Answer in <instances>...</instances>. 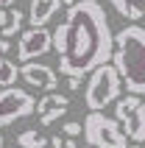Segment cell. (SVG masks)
Listing matches in <instances>:
<instances>
[{"mask_svg":"<svg viewBox=\"0 0 145 148\" xmlns=\"http://www.w3.org/2000/svg\"><path fill=\"white\" fill-rule=\"evenodd\" d=\"M34 112H36V101L31 92L20 90V87H8L0 92V129H6Z\"/></svg>","mask_w":145,"mask_h":148,"instance_id":"obj_6","label":"cell"},{"mask_svg":"<svg viewBox=\"0 0 145 148\" xmlns=\"http://www.w3.org/2000/svg\"><path fill=\"white\" fill-rule=\"evenodd\" d=\"M23 20H28V14H23L20 8H0V34L3 36H14L23 28Z\"/></svg>","mask_w":145,"mask_h":148,"instance_id":"obj_11","label":"cell"},{"mask_svg":"<svg viewBox=\"0 0 145 148\" xmlns=\"http://www.w3.org/2000/svg\"><path fill=\"white\" fill-rule=\"evenodd\" d=\"M17 75H20V67H17L14 62H8V59H3V62H0V87H3V90L14 87Z\"/></svg>","mask_w":145,"mask_h":148,"instance_id":"obj_14","label":"cell"},{"mask_svg":"<svg viewBox=\"0 0 145 148\" xmlns=\"http://www.w3.org/2000/svg\"><path fill=\"white\" fill-rule=\"evenodd\" d=\"M0 148H3V134H0Z\"/></svg>","mask_w":145,"mask_h":148,"instance_id":"obj_21","label":"cell"},{"mask_svg":"<svg viewBox=\"0 0 145 148\" xmlns=\"http://www.w3.org/2000/svg\"><path fill=\"white\" fill-rule=\"evenodd\" d=\"M14 3H17V0H0V8H11Z\"/></svg>","mask_w":145,"mask_h":148,"instance_id":"obj_19","label":"cell"},{"mask_svg":"<svg viewBox=\"0 0 145 148\" xmlns=\"http://www.w3.org/2000/svg\"><path fill=\"white\" fill-rule=\"evenodd\" d=\"M48 143L50 140L39 132V129H25V132L17 134V145L20 148H45Z\"/></svg>","mask_w":145,"mask_h":148,"instance_id":"obj_13","label":"cell"},{"mask_svg":"<svg viewBox=\"0 0 145 148\" xmlns=\"http://www.w3.org/2000/svg\"><path fill=\"white\" fill-rule=\"evenodd\" d=\"M48 50H53V34L48 28H28V31L20 34V42H17V59L20 62H31L36 56H45Z\"/></svg>","mask_w":145,"mask_h":148,"instance_id":"obj_7","label":"cell"},{"mask_svg":"<svg viewBox=\"0 0 145 148\" xmlns=\"http://www.w3.org/2000/svg\"><path fill=\"white\" fill-rule=\"evenodd\" d=\"M106 3H109L120 17L131 20L134 25H137V20L145 17V0H106Z\"/></svg>","mask_w":145,"mask_h":148,"instance_id":"obj_12","label":"cell"},{"mask_svg":"<svg viewBox=\"0 0 145 148\" xmlns=\"http://www.w3.org/2000/svg\"><path fill=\"white\" fill-rule=\"evenodd\" d=\"M53 50L59 53V70L67 78H84L109 64L114 56V34L103 6L98 0L70 6L53 31Z\"/></svg>","mask_w":145,"mask_h":148,"instance_id":"obj_1","label":"cell"},{"mask_svg":"<svg viewBox=\"0 0 145 148\" xmlns=\"http://www.w3.org/2000/svg\"><path fill=\"white\" fill-rule=\"evenodd\" d=\"M67 87H70V90H78V87H81V78H67Z\"/></svg>","mask_w":145,"mask_h":148,"instance_id":"obj_18","label":"cell"},{"mask_svg":"<svg viewBox=\"0 0 145 148\" xmlns=\"http://www.w3.org/2000/svg\"><path fill=\"white\" fill-rule=\"evenodd\" d=\"M84 148H92V145H84Z\"/></svg>","mask_w":145,"mask_h":148,"instance_id":"obj_23","label":"cell"},{"mask_svg":"<svg viewBox=\"0 0 145 148\" xmlns=\"http://www.w3.org/2000/svg\"><path fill=\"white\" fill-rule=\"evenodd\" d=\"M8 50H11V42H8V39H0V62L6 59V53H8Z\"/></svg>","mask_w":145,"mask_h":148,"instance_id":"obj_17","label":"cell"},{"mask_svg":"<svg viewBox=\"0 0 145 148\" xmlns=\"http://www.w3.org/2000/svg\"><path fill=\"white\" fill-rule=\"evenodd\" d=\"M62 3H64V6L70 8V6H75V3H84V0H62Z\"/></svg>","mask_w":145,"mask_h":148,"instance_id":"obj_20","label":"cell"},{"mask_svg":"<svg viewBox=\"0 0 145 148\" xmlns=\"http://www.w3.org/2000/svg\"><path fill=\"white\" fill-rule=\"evenodd\" d=\"M62 6H64L62 0H31V6H28V23H31V28H45L50 23V17L56 14Z\"/></svg>","mask_w":145,"mask_h":148,"instance_id":"obj_10","label":"cell"},{"mask_svg":"<svg viewBox=\"0 0 145 148\" xmlns=\"http://www.w3.org/2000/svg\"><path fill=\"white\" fill-rule=\"evenodd\" d=\"M84 140L92 148H129V137L120 120L103 112H89L84 117Z\"/></svg>","mask_w":145,"mask_h":148,"instance_id":"obj_4","label":"cell"},{"mask_svg":"<svg viewBox=\"0 0 145 148\" xmlns=\"http://www.w3.org/2000/svg\"><path fill=\"white\" fill-rule=\"evenodd\" d=\"M50 145H53V148H78V143L72 140V137H62V134H53V137H50Z\"/></svg>","mask_w":145,"mask_h":148,"instance_id":"obj_15","label":"cell"},{"mask_svg":"<svg viewBox=\"0 0 145 148\" xmlns=\"http://www.w3.org/2000/svg\"><path fill=\"white\" fill-rule=\"evenodd\" d=\"M123 92V78L117 73V67L109 64L98 67L95 73H89V81L84 87V103L89 112H103L109 103H117Z\"/></svg>","mask_w":145,"mask_h":148,"instance_id":"obj_3","label":"cell"},{"mask_svg":"<svg viewBox=\"0 0 145 148\" xmlns=\"http://www.w3.org/2000/svg\"><path fill=\"white\" fill-rule=\"evenodd\" d=\"M114 117L120 120L123 132L131 143H145V103L140 95H126L114 103Z\"/></svg>","mask_w":145,"mask_h":148,"instance_id":"obj_5","label":"cell"},{"mask_svg":"<svg viewBox=\"0 0 145 148\" xmlns=\"http://www.w3.org/2000/svg\"><path fill=\"white\" fill-rule=\"evenodd\" d=\"M129 148H140V145H137V143H134V145H129Z\"/></svg>","mask_w":145,"mask_h":148,"instance_id":"obj_22","label":"cell"},{"mask_svg":"<svg viewBox=\"0 0 145 148\" xmlns=\"http://www.w3.org/2000/svg\"><path fill=\"white\" fill-rule=\"evenodd\" d=\"M112 64L123 78L129 95H145V28L126 25L114 34Z\"/></svg>","mask_w":145,"mask_h":148,"instance_id":"obj_2","label":"cell"},{"mask_svg":"<svg viewBox=\"0 0 145 148\" xmlns=\"http://www.w3.org/2000/svg\"><path fill=\"white\" fill-rule=\"evenodd\" d=\"M62 132H64V137H78V134L84 132V123H75V120H67V123L62 126Z\"/></svg>","mask_w":145,"mask_h":148,"instance_id":"obj_16","label":"cell"},{"mask_svg":"<svg viewBox=\"0 0 145 148\" xmlns=\"http://www.w3.org/2000/svg\"><path fill=\"white\" fill-rule=\"evenodd\" d=\"M20 75L23 81L34 90H42V92H56L59 87V78H56V70L48 64H36V62H28V64L20 67Z\"/></svg>","mask_w":145,"mask_h":148,"instance_id":"obj_8","label":"cell"},{"mask_svg":"<svg viewBox=\"0 0 145 148\" xmlns=\"http://www.w3.org/2000/svg\"><path fill=\"white\" fill-rule=\"evenodd\" d=\"M67 109H70V98L62 92H48L36 101V115L42 126H53L62 115H67Z\"/></svg>","mask_w":145,"mask_h":148,"instance_id":"obj_9","label":"cell"},{"mask_svg":"<svg viewBox=\"0 0 145 148\" xmlns=\"http://www.w3.org/2000/svg\"><path fill=\"white\" fill-rule=\"evenodd\" d=\"M14 148H20V145H14Z\"/></svg>","mask_w":145,"mask_h":148,"instance_id":"obj_24","label":"cell"}]
</instances>
